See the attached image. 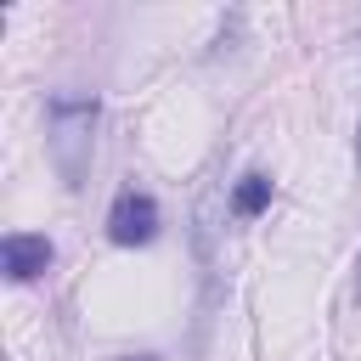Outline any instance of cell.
<instances>
[{
    "label": "cell",
    "mask_w": 361,
    "mask_h": 361,
    "mask_svg": "<svg viewBox=\"0 0 361 361\" xmlns=\"http://www.w3.org/2000/svg\"><path fill=\"white\" fill-rule=\"evenodd\" d=\"M0 265H6L11 282H34V276H45V265H51V243L34 237V231H11V237L0 243Z\"/></svg>",
    "instance_id": "3957f363"
},
{
    "label": "cell",
    "mask_w": 361,
    "mask_h": 361,
    "mask_svg": "<svg viewBox=\"0 0 361 361\" xmlns=\"http://www.w3.org/2000/svg\"><path fill=\"white\" fill-rule=\"evenodd\" d=\"M107 237H113L118 248L152 243V237H158V203H152L147 192H118V203H113V214H107Z\"/></svg>",
    "instance_id": "7a4b0ae2"
},
{
    "label": "cell",
    "mask_w": 361,
    "mask_h": 361,
    "mask_svg": "<svg viewBox=\"0 0 361 361\" xmlns=\"http://www.w3.org/2000/svg\"><path fill=\"white\" fill-rule=\"evenodd\" d=\"M355 299H361V254H355Z\"/></svg>",
    "instance_id": "5b68a950"
},
{
    "label": "cell",
    "mask_w": 361,
    "mask_h": 361,
    "mask_svg": "<svg viewBox=\"0 0 361 361\" xmlns=\"http://www.w3.org/2000/svg\"><path fill=\"white\" fill-rule=\"evenodd\" d=\"M90 124H96V96H56L51 102V152H56V169L68 186H79V175H85V158L73 147L90 152Z\"/></svg>",
    "instance_id": "6da1fadb"
},
{
    "label": "cell",
    "mask_w": 361,
    "mask_h": 361,
    "mask_svg": "<svg viewBox=\"0 0 361 361\" xmlns=\"http://www.w3.org/2000/svg\"><path fill=\"white\" fill-rule=\"evenodd\" d=\"M265 203H271V180L265 175H243V186L231 192V209L237 214H259Z\"/></svg>",
    "instance_id": "277c9868"
}]
</instances>
